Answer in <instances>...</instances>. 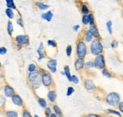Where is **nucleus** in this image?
<instances>
[{
  "label": "nucleus",
  "mask_w": 123,
  "mask_h": 117,
  "mask_svg": "<svg viewBox=\"0 0 123 117\" xmlns=\"http://www.w3.org/2000/svg\"><path fill=\"white\" fill-rule=\"evenodd\" d=\"M94 68L98 69L100 70H103L104 69L106 68V59L105 56L104 54H101L98 56H96L94 57Z\"/></svg>",
  "instance_id": "4"
},
{
  "label": "nucleus",
  "mask_w": 123,
  "mask_h": 117,
  "mask_svg": "<svg viewBox=\"0 0 123 117\" xmlns=\"http://www.w3.org/2000/svg\"><path fill=\"white\" fill-rule=\"evenodd\" d=\"M36 70V65L35 63H30V64L28 66V71L30 73H32Z\"/></svg>",
  "instance_id": "38"
},
{
  "label": "nucleus",
  "mask_w": 123,
  "mask_h": 117,
  "mask_svg": "<svg viewBox=\"0 0 123 117\" xmlns=\"http://www.w3.org/2000/svg\"><path fill=\"white\" fill-rule=\"evenodd\" d=\"M50 117H58L55 113H52L51 114V116H50Z\"/></svg>",
  "instance_id": "48"
},
{
  "label": "nucleus",
  "mask_w": 123,
  "mask_h": 117,
  "mask_svg": "<svg viewBox=\"0 0 123 117\" xmlns=\"http://www.w3.org/2000/svg\"><path fill=\"white\" fill-rule=\"evenodd\" d=\"M106 27L108 33L112 35L113 34V21L112 20H108L107 22L106 23Z\"/></svg>",
  "instance_id": "26"
},
{
  "label": "nucleus",
  "mask_w": 123,
  "mask_h": 117,
  "mask_svg": "<svg viewBox=\"0 0 123 117\" xmlns=\"http://www.w3.org/2000/svg\"><path fill=\"white\" fill-rule=\"evenodd\" d=\"M51 113H52V112H51V107H47L45 109V114L46 117H50V116H51Z\"/></svg>",
  "instance_id": "42"
},
{
  "label": "nucleus",
  "mask_w": 123,
  "mask_h": 117,
  "mask_svg": "<svg viewBox=\"0 0 123 117\" xmlns=\"http://www.w3.org/2000/svg\"><path fill=\"white\" fill-rule=\"evenodd\" d=\"M40 77V73H39V70H36L34 72H32V73H30L29 75H28V80L32 82L33 81H34L35 79H36L37 78Z\"/></svg>",
  "instance_id": "16"
},
{
  "label": "nucleus",
  "mask_w": 123,
  "mask_h": 117,
  "mask_svg": "<svg viewBox=\"0 0 123 117\" xmlns=\"http://www.w3.org/2000/svg\"><path fill=\"white\" fill-rule=\"evenodd\" d=\"M57 61L56 59H50L47 62V67L49 71L52 73H55L57 71Z\"/></svg>",
  "instance_id": "10"
},
{
  "label": "nucleus",
  "mask_w": 123,
  "mask_h": 117,
  "mask_svg": "<svg viewBox=\"0 0 123 117\" xmlns=\"http://www.w3.org/2000/svg\"><path fill=\"white\" fill-rule=\"evenodd\" d=\"M82 23L85 26H87V25L89 24L88 15H82Z\"/></svg>",
  "instance_id": "33"
},
{
  "label": "nucleus",
  "mask_w": 123,
  "mask_h": 117,
  "mask_svg": "<svg viewBox=\"0 0 123 117\" xmlns=\"http://www.w3.org/2000/svg\"><path fill=\"white\" fill-rule=\"evenodd\" d=\"M34 117H40V116H37V115H35V116H34Z\"/></svg>",
  "instance_id": "51"
},
{
  "label": "nucleus",
  "mask_w": 123,
  "mask_h": 117,
  "mask_svg": "<svg viewBox=\"0 0 123 117\" xmlns=\"http://www.w3.org/2000/svg\"><path fill=\"white\" fill-rule=\"evenodd\" d=\"M122 82H123V78H122Z\"/></svg>",
  "instance_id": "52"
},
{
  "label": "nucleus",
  "mask_w": 123,
  "mask_h": 117,
  "mask_svg": "<svg viewBox=\"0 0 123 117\" xmlns=\"http://www.w3.org/2000/svg\"><path fill=\"white\" fill-rule=\"evenodd\" d=\"M104 47L100 39H94L93 41L90 43L89 51L92 55L94 57L98 56L101 54H104Z\"/></svg>",
  "instance_id": "3"
},
{
  "label": "nucleus",
  "mask_w": 123,
  "mask_h": 117,
  "mask_svg": "<svg viewBox=\"0 0 123 117\" xmlns=\"http://www.w3.org/2000/svg\"><path fill=\"white\" fill-rule=\"evenodd\" d=\"M5 14H6L7 17L9 19H13L14 17V14L13 10L11 9V8H7L6 10H5Z\"/></svg>",
  "instance_id": "29"
},
{
  "label": "nucleus",
  "mask_w": 123,
  "mask_h": 117,
  "mask_svg": "<svg viewBox=\"0 0 123 117\" xmlns=\"http://www.w3.org/2000/svg\"><path fill=\"white\" fill-rule=\"evenodd\" d=\"M80 11H81V13L82 15H88L91 12L90 8L88 6V5L85 2H81V5H79Z\"/></svg>",
  "instance_id": "13"
},
{
  "label": "nucleus",
  "mask_w": 123,
  "mask_h": 117,
  "mask_svg": "<svg viewBox=\"0 0 123 117\" xmlns=\"http://www.w3.org/2000/svg\"><path fill=\"white\" fill-rule=\"evenodd\" d=\"M36 5L37 6L39 9L42 10V11H45V10H47L48 8H50V5H47V4H45L42 2H36Z\"/></svg>",
  "instance_id": "23"
},
{
  "label": "nucleus",
  "mask_w": 123,
  "mask_h": 117,
  "mask_svg": "<svg viewBox=\"0 0 123 117\" xmlns=\"http://www.w3.org/2000/svg\"><path fill=\"white\" fill-rule=\"evenodd\" d=\"M85 60L81 58H76L74 62V68L76 71H82L85 69Z\"/></svg>",
  "instance_id": "8"
},
{
  "label": "nucleus",
  "mask_w": 123,
  "mask_h": 117,
  "mask_svg": "<svg viewBox=\"0 0 123 117\" xmlns=\"http://www.w3.org/2000/svg\"><path fill=\"white\" fill-rule=\"evenodd\" d=\"M104 100L106 104L110 107H117L121 102V96L119 93L116 92H111L104 95Z\"/></svg>",
  "instance_id": "1"
},
{
  "label": "nucleus",
  "mask_w": 123,
  "mask_h": 117,
  "mask_svg": "<svg viewBox=\"0 0 123 117\" xmlns=\"http://www.w3.org/2000/svg\"><path fill=\"white\" fill-rule=\"evenodd\" d=\"M12 102L14 104H15L16 106H18V107H23L24 106V101L22 98H21L18 94H15L14 96L12 98Z\"/></svg>",
  "instance_id": "15"
},
{
  "label": "nucleus",
  "mask_w": 123,
  "mask_h": 117,
  "mask_svg": "<svg viewBox=\"0 0 123 117\" xmlns=\"http://www.w3.org/2000/svg\"><path fill=\"white\" fill-rule=\"evenodd\" d=\"M117 108H118V110L121 113H123V101H121L119 103V104L118 105Z\"/></svg>",
  "instance_id": "45"
},
{
  "label": "nucleus",
  "mask_w": 123,
  "mask_h": 117,
  "mask_svg": "<svg viewBox=\"0 0 123 117\" xmlns=\"http://www.w3.org/2000/svg\"><path fill=\"white\" fill-rule=\"evenodd\" d=\"M42 80H41V76L39 77V78H37L36 79H35L34 81H33L31 82V86L32 88H33L34 90H36V89H38L40 88L41 86V85H42Z\"/></svg>",
  "instance_id": "18"
},
{
  "label": "nucleus",
  "mask_w": 123,
  "mask_h": 117,
  "mask_svg": "<svg viewBox=\"0 0 123 117\" xmlns=\"http://www.w3.org/2000/svg\"><path fill=\"white\" fill-rule=\"evenodd\" d=\"M53 16H54V14H53L52 12H51V11H49V12L42 14V18L43 19V20H45L47 21H49V22H50V21L52 20Z\"/></svg>",
  "instance_id": "19"
},
{
  "label": "nucleus",
  "mask_w": 123,
  "mask_h": 117,
  "mask_svg": "<svg viewBox=\"0 0 123 117\" xmlns=\"http://www.w3.org/2000/svg\"><path fill=\"white\" fill-rule=\"evenodd\" d=\"M75 92V88L73 86H69L67 90V96L69 97Z\"/></svg>",
  "instance_id": "35"
},
{
  "label": "nucleus",
  "mask_w": 123,
  "mask_h": 117,
  "mask_svg": "<svg viewBox=\"0 0 123 117\" xmlns=\"http://www.w3.org/2000/svg\"><path fill=\"white\" fill-rule=\"evenodd\" d=\"M83 86L84 88L88 92H95L97 91V86L93 81V79H90V78H85L83 80Z\"/></svg>",
  "instance_id": "6"
},
{
  "label": "nucleus",
  "mask_w": 123,
  "mask_h": 117,
  "mask_svg": "<svg viewBox=\"0 0 123 117\" xmlns=\"http://www.w3.org/2000/svg\"><path fill=\"white\" fill-rule=\"evenodd\" d=\"M122 17H123V7H122Z\"/></svg>",
  "instance_id": "50"
},
{
  "label": "nucleus",
  "mask_w": 123,
  "mask_h": 117,
  "mask_svg": "<svg viewBox=\"0 0 123 117\" xmlns=\"http://www.w3.org/2000/svg\"><path fill=\"white\" fill-rule=\"evenodd\" d=\"M38 103L39 104V106L45 109L47 107V101L45 98H38Z\"/></svg>",
  "instance_id": "27"
},
{
  "label": "nucleus",
  "mask_w": 123,
  "mask_h": 117,
  "mask_svg": "<svg viewBox=\"0 0 123 117\" xmlns=\"http://www.w3.org/2000/svg\"><path fill=\"white\" fill-rule=\"evenodd\" d=\"M48 45H49V46H51L52 48H57V46L56 41L53 40V39L48 40Z\"/></svg>",
  "instance_id": "39"
},
{
  "label": "nucleus",
  "mask_w": 123,
  "mask_h": 117,
  "mask_svg": "<svg viewBox=\"0 0 123 117\" xmlns=\"http://www.w3.org/2000/svg\"><path fill=\"white\" fill-rule=\"evenodd\" d=\"M82 117H103V116L100 115V114H98V113H88L86 114H84Z\"/></svg>",
  "instance_id": "32"
},
{
  "label": "nucleus",
  "mask_w": 123,
  "mask_h": 117,
  "mask_svg": "<svg viewBox=\"0 0 123 117\" xmlns=\"http://www.w3.org/2000/svg\"><path fill=\"white\" fill-rule=\"evenodd\" d=\"M101 73H102V75L106 77V78H107V79H113L114 77V75L113 74V73H111L108 69H104L103 70H101Z\"/></svg>",
  "instance_id": "22"
},
{
  "label": "nucleus",
  "mask_w": 123,
  "mask_h": 117,
  "mask_svg": "<svg viewBox=\"0 0 123 117\" xmlns=\"http://www.w3.org/2000/svg\"><path fill=\"white\" fill-rule=\"evenodd\" d=\"M4 94L5 97L12 98L15 94L14 89L12 86H10L9 85H6V86L4 87Z\"/></svg>",
  "instance_id": "12"
},
{
  "label": "nucleus",
  "mask_w": 123,
  "mask_h": 117,
  "mask_svg": "<svg viewBox=\"0 0 123 117\" xmlns=\"http://www.w3.org/2000/svg\"><path fill=\"white\" fill-rule=\"evenodd\" d=\"M41 80L42 85L46 88H51L53 86V84H54V81H53V78L51 75L48 72H45L43 74H42Z\"/></svg>",
  "instance_id": "5"
},
{
  "label": "nucleus",
  "mask_w": 123,
  "mask_h": 117,
  "mask_svg": "<svg viewBox=\"0 0 123 117\" xmlns=\"http://www.w3.org/2000/svg\"><path fill=\"white\" fill-rule=\"evenodd\" d=\"M7 31H8V33L10 36H12V33L14 32V26L11 20L8 21V24H7Z\"/></svg>",
  "instance_id": "24"
},
{
  "label": "nucleus",
  "mask_w": 123,
  "mask_h": 117,
  "mask_svg": "<svg viewBox=\"0 0 123 117\" xmlns=\"http://www.w3.org/2000/svg\"><path fill=\"white\" fill-rule=\"evenodd\" d=\"M47 98H48V100H49V102L55 103L57 99V93L55 90V89L49 90V92L47 94Z\"/></svg>",
  "instance_id": "14"
},
{
  "label": "nucleus",
  "mask_w": 123,
  "mask_h": 117,
  "mask_svg": "<svg viewBox=\"0 0 123 117\" xmlns=\"http://www.w3.org/2000/svg\"><path fill=\"white\" fill-rule=\"evenodd\" d=\"M5 116L6 117H18V113L13 110H7L5 112Z\"/></svg>",
  "instance_id": "28"
},
{
  "label": "nucleus",
  "mask_w": 123,
  "mask_h": 117,
  "mask_svg": "<svg viewBox=\"0 0 123 117\" xmlns=\"http://www.w3.org/2000/svg\"><path fill=\"white\" fill-rule=\"evenodd\" d=\"M15 41L17 42V44L23 45H29L30 39L27 35H19L15 37Z\"/></svg>",
  "instance_id": "7"
},
{
  "label": "nucleus",
  "mask_w": 123,
  "mask_h": 117,
  "mask_svg": "<svg viewBox=\"0 0 123 117\" xmlns=\"http://www.w3.org/2000/svg\"><path fill=\"white\" fill-rule=\"evenodd\" d=\"M44 51V45L42 42H40V44L39 45V48L38 49H37V53H38V55H41V54H43Z\"/></svg>",
  "instance_id": "36"
},
{
  "label": "nucleus",
  "mask_w": 123,
  "mask_h": 117,
  "mask_svg": "<svg viewBox=\"0 0 123 117\" xmlns=\"http://www.w3.org/2000/svg\"><path fill=\"white\" fill-rule=\"evenodd\" d=\"M17 24H18L20 26H21V27H24V22H23V20H22V19H21V18H19V19L17 20Z\"/></svg>",
  "instance_id": "46"
},
{
  "label": "nucleus",
  "mask_w": 123,
  "mask_h": 117,
  "mask_svg": "<svg viewBox=\"0 0 123 117\" xmlns=\"http://www.w3.org/2000/svg\"><path fill=\"white\" fill-rule=\"evenodd\" d=\"M2 69V63H1V62H0V70Z\"/></svg>",
  "instance_id": "49"
},
{
  "label": "nucleus",
  "mask_w": 123,
  "mask_h": 117,
  "mask_svg": "<svg viewBox=\"0 0 123 117\" xmlns=\"http://www.w3.org/2000/svg\"><path fill=\"white\" fill-rule=\"evenodd\" d=\"M7 53V49L5 47H0V55H5Z\"/></svg>",
  "instance_id": "44"
},
{
  "label": "nucleus",
  "mask_w": 123,
  "mask_h": 117,
  "mask_svg": "<svg viewBox=\"0 0 123 117\" xmlns=\"http://www.w3.org/2000/svg\"><path fill=\"white\" fill-rule=\"evenodd\" d=\"M103 117H106V116H103Z\"/></svg>",
  "instance_id": "53"
},
{
  "label": "nucleus",
  "mask_w": 123,
  "mask_h": 117,
  "mask_svg": "<svg viewBox=\"0 0 123 117\" xmlns=\"http://www.w3.org/2000/svg\"><path fill=\"white\" fill-rule=\"evenodd\" d=\"M72 51H73V48L72 45H68L66 49V53H67V57H70L72 55Z\"/></svg>",
  "instance_id": "40"
},
{
  "label": "nucleus",
  "mask_w": 123,
  "mask_h": 117,
  "mask_svg": "<svg viewBox=\"0 0 123 117\" xmlns=\"http://www.w3.org/2000/svg\"><path fill=\"white\" fill-rule=\"evenodd\" d=\"M88 30H90L91 33H92V35L93 36L94 39H101V36H100V32H99V30L98 28L97 25L94 24V25H92V26H89Z\"/></svg>",
  "instance_id": "9"
},
{
  "label": "nucleus",
  "mask_w": 123,
  "mask_h": 117,
  "mask_svg": "<svg viewBox=\"0 0 123 117\" xmlns=\"http://www.w3.org/2000/svg\"><path fill=\"white\" fill-rule=\"evenodd\" d=\"M88 20H89V26H92L96 24H95V18L93 13H90L88 14Z\"/></svg>",
  "instance_id": "30"
},
{
  "label": "nucleus",
  "mask_w": 123,
  "mask_h": 117,
  "mask_svg": "<svg viewBox=\"0 0 123 117\" xmlns=\"http://www.w3.org/2000/svg\"><path fill=\"white\" fill-rule=\"evenodd\" d=\"M52 110L54 111V113H55L58 117H63V114L61 109L60 108V107H58V105L57 104H54L52 106Z\"/></svg>",
  "instance_id": "20"
},
{
  "label": "nucleus",
  "mask_w": 123,
  "mask_h": 117,
  "mask_svg": "<svg viewBox=\"0 0 123 117\" xmlns=\"http://www.w3.org/2000/svg\"><path fill=\"white\" fill-rule=\"evenodd\" d=\"M72 82L75 85H77L79 82V79L76 75H72Z\"/></svg>",
  "instance_id": "41"
},
{
  "label": "nucleus",
  "mask_w": 123,
  "mask_h": 117,
  "mask_svg": "<svg viewBox=\"0 0 123 117\" xmlns=\"http://www.w3.org/2000/svg\"><path fill=\"white\" fill-rule=\"evenodd\" d=\"M6 5L8 8H11V9H16V5L14 2V1L12 0H6Z\"/></svg>",
  "instance_id": "31"
},
{
  "label": "nucleus",
  "mask_w": 123,
  "mask_h": 117,
  "mask_svg": "<svg viewBox=\"0 0 123 117\" xmlns=\"http://www.w3.org/2000/svg\"><path fill=\"white\" fill-rule=\"evenodd\" d=\"M5 103H6V99H5V98L2 96V95H0V109H2L5 107Z\"/></svg>",
  "instance_id": "34"
},
{
  "label": "nucleus",
  "mask_w": 123,
  "mask_h": 117,
  "mask_svg": "<svg viewBox=\"0 0 123 117\" xmlns=\"http://www.w3.org/2000/svg\"><path fill=\"white\" fill-rule=\"evenodd\" d=\"M94 68V61H88L85 63V70H91V69Z\"/></svg>",
  "instance_id": "25"
},
{
  "label": "nucleus",
  "mask_w": 123,
  "mask_h": 117,
  "mask_svg": "<svg viewBox=\"0 0 123 117\" xmlns=\"http://www.w3.org/2000/svg\"><path fill=\"white\" fill-rule=\"evenodd\" d=\"M22 117H33L30 112L26 109H24L22 111Z\"/></svg>",
  "instance_id": "37"
},
{
  "label": "nucleus",
  "mask_w": 123,
  "mask_h": 117,
  "mask_svg": "<svg viewBox=\"0 0 123 117\" xmlns=\"http://www.w3.org/2000/svg\"><path fill=\"white\" fill-rule=\"evenodd\" d=\"M110 46H111L112 49H116V48L119 46V42L115 40V39L113 40L110 43Z\"/></svg>",
  "instance_id": "43"
},
{
  "label": "nucleus",
  "mask_w": 123,
  "mask_h": 117,
  "mask_svg": "<svg viewBox=\"0 0 123 117\" xmlns=\"http://www.w3.org/2000/svg\"><path fill=\"white\" fill-rule=\"evenodd\" d=\"M79 28H80V26L78 25V24L74 25V26H73V30L74 31H78V30H79Z\"/></svg>",
  "instance_id": "47"
},
{
  "label": "nucleus",
  "mask_w": 123,
  "mask_h": 117,
  "mask_svg": "<svg viewBox=\"0 0 123 117\" xmlns=\"http://www.w3.org/2000/svg\"><path fill=\"white\" fill-rule=\"evenodd\" d=\"M63 72L67 79V80L69 82H72V75H71V72H70V68H69V67L68 65H66L63 67Z\"/></svg>",
  "instance_id": "17"
},
{
  "label": "nucleus",
  "mask_w": 123,
  "mask_h": 117,
  "mask_svg": "<svg viewBox=\"0 0 123 117\" xmlns=\"http://www.w3.org/2000/svg\"><path fill=\"white\" fill-rule=\"evenodd\" d=\"M105 113L108 115H113V116H117L119 117H122V113L119 111L114 109H106L105 110Z\"/></svg>",
  "instance_id": "21"
},
{
  "label": "nucleus",
  "mask_w": 123,
  "mask_h": 117,
  "mask_svg": "<svg viewBox=\"0 0 123 117\" xmlns=\"http://www.w3.org/2000/svg\"><path fill=\"white\" fill-rule=\"evenodd\" d=\"M85 42H92L94 39V37L93 36L91 33L90 30H88V28L85 29L84 30V32L82 33V38Z\"/></svg>",
  "instance_id": "11"
},
{
  "label": "nucleus",
  "mask_w": 123,
  "mask_h": 117,
  "mask_svg": "<svg viewBox=\"0 0 123 117\" xmlns=\"http://www.w3.org/2000/svg\"><path fill=\"white\" fill-rule=\"evenodd\" d=\"M88 46L86 45V42L79 37L77 39L76 44V53L77 57L85 60V58L88 55Z\"/></svg>",
  "instance_id": "2"
}]
</instances>
